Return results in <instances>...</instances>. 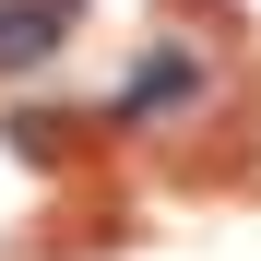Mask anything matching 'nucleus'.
<instances>
[{"instance_id":"obj_1","label":"nucleus","mask_w":261,"mask_h":261,"mask_svg":"<svg viewBox=\"0 0 261 261\" xmlns=\"http://www.w3.org/2000/svg\"><path fill=\"white\" fill-rule=\"evenodd\" d=\"M60 24H71V0H0V71L48 60V48H60Z\"/></svg>"},{"instance_id":"obj_2","label":"nucleus","mask_w":261,"mask_h":261,"mask_svg":"<svg viewBox=\"0 0 261 261\" xmlns=\"http://www.w3.org/2000/svg\"><path fill=\"white\" fill-rule=\"evenodd\" d=\"M12 154H24V166H60V154H71V119H60V107H24V119H12Z\"/></svg>"}]
</instances>
